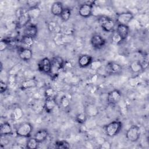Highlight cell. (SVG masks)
Masks as SVG:
<instances>
[{
  "instance_id": "1",
  "label": "cell",
  "mask_w": 149,
  "mask_h": 149,
  "mask_svg": "<svg viewBox=\"0 0 149 149\" xmlns=\"http://www.w3.org/2000/svg\"><path fill=\"white\" fill-rule=\"evenodd\" d=\"M123 123L119 120H114L104 126L105 134L109 137H113L117 136L121 131Z\"/></svg>"
},
{
  "instance_id": "2",
  "label": "cell",
  "mask_w": 149,
  "mask_h": 149,
  "mask_svg": "<svg viewBox=\"0 0 149 149\" xmlns=\"http://www.w3.org/2000/svg\"><path fill=\"white\" fill-rule=\"evenodd\" d=\"M98 22L102 29L107 33L112 32L116 26L115 22L107 16H100L98 17Z\"/></svg>"
},
{
  "instance_id": "3",
  "label": "cell",
  "mask_w": 149,
  "mask_h": 149,
  "mask_svg": "<svg viewBox=\"0 0 149 149\" xmlns=\"http://www.w3.org/2000/svg\"><path fill=\"white\" fill-rule=\"evenodd\" d=\"M33 127L29 122H25L21 124L16 130V134L18 137L29 138L31 136Z\"/></svg>"
},
{
  "instance_id": "4",
  "label": "cell",
  "mask_w": 149,
  "mask_h": 149,
  "mask_svg": "<svg viewBox=\"0 0 149 149\" xmlns=\"http://www.w3.org/2000/svg\"><path fill=\"white\" fill-rule=\"evenodd\" d=\"M141 134L140 127L136 125H132L126 131V138L130 142L134 143L139 140Z\"/></svg>"
},
{
  "instance_id": "5",
  "label": "cell",
  "mask_w": 149,
  "mask_h": 149,
  "mask_svg": "<svg viewBox=\"0 0 149 149\" xmlns=\"http://www.w3.org/2000/svg\"><path fill=\"white\" fill-rule=\"evenodd\" d=\"M51 60V71L50 74L55 75L58 74L60 70L62 69L65 65V61L63 58L59 56H56L52 58Z\"/></svg>"
},
{
  "instance_id": "6",
  "label": "cell",
  "mask_w": 149,
  "mask_h": 149,
  "mask_svg": "<svg viewBox=\"0 0 149 149\" xmlns=\"http://www.w3.org/2000/svg\"><path fill=\"white\" fill-rule=\"evenodd\" d=\"M134 15L130 11L121 12L118 13L116 17V22L117 24L128 25V24L133 19Z\"/></svg>"
},
{
  "instance_id": "7",
  "label": "cell",
  "mask_w": 149,
  "mask_h": 149,
  "mask_svg": "<svg viewBox=\"0 0 149 149\" xmlns=\"http://www.w3.org/2000/svg\"><path fill=\"white\" fill-rule=\"evenodd\" d=\"M122 93L118 89H113L110 91L107 95V102L110 105H116L122 99Z\"/></svg>"
},
{
  "instance_id": "8",
  "label": "cell",
  "mask_w": 149,
  "mask_h": 149,
  "mask_svg": "<svg viewBox=\"0 0 149 149\" xmlns=\"http://www.w3.org/2000/svg\"><path fill=\"white\" fill-rule=\"evenodd\" d=\"M94 2L84 3L81 4L78 10L79 15L84 18H88L92 15Z\"/></svg>"
},
{
  "instance_id": "9",
  "label": "cell",
  "mask_w": 149,
  "mask_h": 149,
  "mask_svg": "<svg viewBox=\"0 0 149 149\" xmlns=\"http://www.w3.org/2000/svg\"><path fill=\"white\" fill-rule=\"evenodd\" d=\"M37 66L40 72L45 74H50L52 68L51 60L50 59L47 57L42 58L39 61Z\"/></svg>"
},
{
  "instance_id": "10",
  "label": "cell",
  "mask_w": 149,
  "mask_h": 149,
  "mask_svg": "<svg viewBox=\"0 0 149 149\" xmlns=\"http://www.w3.org/2000/svg\"><path fill=\"white\" fill-rule=\"evenodd\" d=\"M90 43L94 49H100L105 46L106 40L101 35L94 34L91 37Z\"/></svg>"
},
{
  "instance_id": "11",
  "label": "cell",
  "mask_w": 149,
  "mask_h": 149,
  "mask_svg": "<svg viewBox=\"0 0 149 149\" xmlns=\"http://www.w3.org/2000/svg\"><path fill=\"white\" fill-rule=\"evenodd\" d=\"M106 70L111 74H119L122 72V67L118 62L110 61L107 65Z\"/></svg>"
},
{
  "instance_id": "12",
  "label": "cell",
  "mask_w": 149,
  "mask_h": 149,
  "mask_svg": "<svg viewBox=\"0 0 149 149\" xmlns=\"http://www.w3.org/2000/svg\"><path fill=\"white\" fill-rule=\"evenodd\" d=\"M93 62V58L90 55L83 54L78 59V65L81 68H85L90 66Z\"/></svg>"
},
{
  "instance_id": "13",
  "label": "cell",
  "mask_w": 149,
  "mask_h": 149,
  "mask_svg": "<svg viewBox=\"0 0 149 149\" xmlns=\"http://www.w3.org/2000/svg\"><path fill=\"white\" fill-rule=\"evenodd\" d=\"M116 33L119 36L122 41L125 40L129 34V27L128 25L117 24Z\"/></svg>"
},
{
  "instance_id": "14",
  "label": "cell",
  "mask_w": 149,
  "mask_h": 149,
  "mask_svg": "<svg viewBox=\"0 0 149 149\" xmlns=\"http://www.w3.org/2000/svg\"><path fill=\"white\" fill-rule=\"evenodd\" d=\"M19 56L23 61H29L33 56V52L29 48L22 47L19 49Z\"/></svg>"
},
{
  "instance_id": "15",
  "label": "cell",
  "mask_w": 149,
  "mask_h": 149,
  "mask_svg": "<svg viewBox=\"0 0 149 149\" xmlns=\"http://www.w3.org/2000/svg\"><path fill=\"white\" fill-rule=\"evenodd\" d=\"M38 34V27L36 24H28L24 29V36L30 37L33 38L36 37Z\"/></svg>"
},
{
  "instance_id": "16",
  "label": "cell",
  "mask_w": 149,
  "mask_h": 149,
  "mask_svg": "<svg viewBox=\"0 0 149 149\" xmlns=\"http://www.w3.org/2000/svg\"><path fill=\"white\" fill-rule=\"evenodd\" d=\"M56 101L55 97L45 98L44 108L47 113H51L56 107Z\"/></svg>"
},
{
  "instance_id": "17",
  "label": "cell",
  "mask_w": 149,
  "mask_h": 149,
  "mask_svg": "<svg viewBox=\"0 0 149 149\" xmlns=\"http://www.w3.org/2000/svg\"><path fill=\"white\" fill-rule=\"evenodd\" d=\"M64 8L63 4L60 1L54 2L51 8V13L56 16H60Z\"/></svg>"
},
{
  "instance_id": "18",
  "label": "cell",
  "mask_w": 149,
  "mask_h": 149,
  "mask_svg": "<svg viewBox=\"0 0 149 149\" xmlns=\"http://www.w3.org/2000/svg\"><path fill=\"white\" fill-rule=\"evenodd\" d=\"M49 135L48 130L46 129H41L38 130L34 135V137L40 143H42L48 137Z\"/></svg>"
},
{
  "instance_id": "19",
  "label": "cell",
  "mask_w": 149,
  "mask_h": 149,
  "mask_svg": "<svg viewBox=\"0 0 149 149\" xmlns=\"http://www.w3.org/2000/svg\"><path fill=\"white\" fill-rule=\"evenodd\" d=\"M12 134V128L9 122H3L0 126L1 136H5Z\"/></svg>"
},
{
  "instance_id": "20",
  "label": "cell",
  "mask_w": 149,
  "mask_h": 149,
  "mask_svg": "<svg viewBox=\"0 0 149 149\" xmlns=\"http://www.w3.org/2000/svg\"><path fill=\"white\" fill-rule=\"evenodd\" d=\"M129 68L131 72L133 73H138L144 70L141 63V61L139 60H135L133 61L130 63Z\"/></svg>"
},
{
  "instance_id": "21",
  "label": "cell",
  "mask_w": 149,
  "mask_h": 149,
  "mask_svg": "<svg viewBox=\"0 0 149 149\" xmlns=\"http://www.w3.org/2000/svg\"><path fill=\"white\" fill-rule=\"evenodd\" d=\"M40 143L33 137H29L26 143V148L28 149H35L38 148Z\"/></svg>"
},
{
  "instance_id": "22",
  "label": "cell",
  "mask_w": 149,
  "mask_h": 149,
  "mask_svg": "<svg viewBox=\"0 0 149 149\" xmlns=\"http://www.w3.org/2000/svg\"><path fill=\"white\" fill-rule=\"evenodd\" d=\"M27 13L30 18L31 19H37L39 17L41 13V10L39 8V7H37L33 9H27Z\"/></svg>"
},
{
  "instance_id": "23",
  "label": "cell",
  "mask_w": 149,
  "mask_h": 149,
  "mask_svg": "<svg viewBox=\"0 0 149 149\" xmlns=\"http://www.w3.org/2000/svg\"><path fill=\"white\" fill-rule=\"evenodd\" d=\"M21 42L26 47V48H30L34 44V38L27 36H23L21 39Z\"/></svg>"
},
{
  "instance_id": "24",
  "label": "cell",
  "mask_w": 149,
  "mask_h": 149,
  "mask_svg": "<svg viewBox=\"0 0 149 149\" xmlns=\"http://www.w3.org/2000/svg\"><path fill=\"white\" fill-rule=\"evenodd\" d=\"M85 112L87 116H94L98 114V110L95 106L93 105H88L86 107V110Z\"/></svg>"
},
{
  "instance_id": "25",
  "label": "cell",
  "mask_w": 149,
  "mask_h": 149,
  "mask_svg": "<svg viewBox=\"0 0 149 149\" xmlns=\"http://www.w3.org/2000/svg\"><path fill=\"white\" fill-rule=\"evenodd\" d=\"M36 86V82L33 79H29L22 82L21 87L23 90L29 89L34 87Z\"/></svg>"
},
{
  "instance_id": "26",
  "label": "cell",
  "mask_w": 149,
  "mask_h": 149,
  "mask_svg": "<svg viewBox=\"0 0 149 149\" xmlns=\"http://www.w3.org/2000/svg\"><path fill=\"white\" fill-rule=\"evenodd\" d=\"M23 116V112L20 107H16L13 108V118L15 120H20Z\"/></svg>"
},
{
  "instance_id": "27",
  "label": "cell",
  "mask_w": 149,
  "mask_h": 149,
  "mask_svg": "<svg viewBox=\"0 0 149 149\" xmlns=\"http://www.w3.org/2000/svg\"><path fill=\"white\" fill-rule=\"evenodd\" d=\"M71 14H72V10H71L70 8H64V9L60 16L61 20L63 22L68 21L70 19V17L71 16Z\"/></svg>"
},
{
  "instance_id": "28",
  "label": "cell",
  "mask_w": 149,
  "mask_h": 149,
  "mask_svg": "<svg viewBox=\"0 0 149 149\" xmlns=\"http://www.w3.org/2000/svg\"><path fill=\"white\" fill-rule=\"evenodd\" d=\"M55 147L59 149H68L70 147V144L66 140H58L55 143Z\"/></svg>"
},
{
  "instance_id": "29",
  "label": "cell",
  "mask_w": 149,
  "mask_h": 149,
  "mask_svg": "<svg viewBox=\"0 0 149 149\" xmlns=\"http://www.w3.org/2000/svg\"><path fill=\"white\" fill-rule=\"evenodd\" d=\"M87 118L86 112H81L78 113L75 117V120L79 124H84Z\"/></svg>"
},
{
  "instance_id": "30",
  "label": "cell",
  "mask_w": 149,
  "mask_h": 149,
  "mask_svg": "<svg viewBox=\"0 0 149 149\" xmlns=\"http://www.w3.org/2000/svg\"><path fill=\"white\" fill-rule=\"evenodd\" d=\"M60 105L63 108H67L70 106V100L66 95H64L61 98Z\"/></svg>"
},
{
  "instance_id": "31",
  "label": "cell",
  "mask_w": 149,
  "mask_h": 149,
  "mask_svg": "<svg viewBox=\"0 0 149 149\" xmlns=\"http://www.w3.org/2000/svg\"><path fill=\"white\" fill-rule=\"evenodd\" d=\"M40 2H41L40 1H28L26 2V5L27 6L28 9H30L39 7Z\"/></svg>"
},
{
  "instance_id": "32",
  "label": "cell",
  "mask_w": 149,
  "mask_h": 149,
  "mask_svg": "<svg viewBox=\"0 0 149 149\" xmlns=\"http://www.w3.org/2000/svg\"><path fill=\"white\" fill-rule=\"evenodd\" d=\"M48 29L51 32L58 33V30H59V27L56 24V23L54 22H49L48 25Z\"/></svg>"
},
{
  "instance_id": "33",
  "label": "cell",
  "mask_w": 149,
  "mask_h": 149,
  "mask_svg": "<svg viewBox=\"0 0 149 149\" xmlns=\"http://www.w3.org/2000/svg\"><path fill=\"white\" fill-rule=\"evenodd\" d=\"M9 43L10 42L6 39L1 40L0 41V51H3L5 50L9 47Z\"/></svg>"
},
{
  "instance_id": "34",
  "label": "cell",
  "mask_w": 149,
  "mask_h": 149,
  "mask_svg": "<svg viewBox=\"0 0 149 149\" xmlns=\"http://www.w3.org/2000/svg\"><path fill=\"white\" fill-rule=\"evenodd\" d=\"M44 94H45V98L55 97L54 90L52 88H51V87H48V88H46Z\"/></svg>"
},
{
  "instance_id": "35",
  "label": "cell",
  "mask_w": 149,
  "mask_h": 149,
  "mask_svg": "<svg viewBox=\"0 0 149 149\" xmlns=\"http://www.w3.org/2000/svg\"><path fill=\"white\" fill-rule=\"evenodd\" d=\"M8 87V84L2 80H1L0 81V93L1 94H3L5 93Z\"/></svg>"
},
{
  "instance_id": "36",
  "label": "cell",
  "mask_w": 149,
  "mask_h": 149,
  "mask_svg": "<svg viewBox=\"0 0 149 149\" xmlns=\"http://www.w3.org/2000/svg\"><path fill=\"white\" fill-rule=\"evenodd\" d=\"M112 38L113 41L114 42L116 43V44H118V43H119V42H120L122 41V40L120 39V38L119 37V36L116 33H115L113 34V35Z\"/></svg>"
}]
</instances>
